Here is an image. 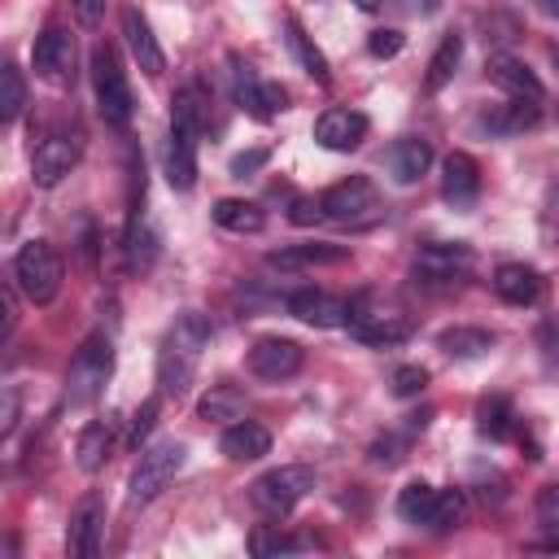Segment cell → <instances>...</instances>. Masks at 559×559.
Instances as JSON below:
<instances>
[{
    "label": "cell",
    "instance_id": "obj_1",
    "mask_svg": "<svg viewBox=\"0 0 559 559\" xmlns=\"http://www.w3.org/2000/svg\"><path fill=\"white\" fill-rule=\"evenodd\" d=\"M205 345H210V319L197 314V310H183L175 319V328L166 332L162 349H157V384H162V397H170V402L188 397V389L197 380V358H201Z\"/></svg>",
    "mask_w": 559,
    "mask_h": 559
},
{
    "label": "cell",
    "instance_id": "obj_2",
    "mask_svg": "<svg viewBox=\"0 0 559 559\" xmlns=\"http://www.w3.org/2000/svg\"><path fill=\"white\" fill-rule=\"evenodd\" d=\"M109 376H114V341H109L105 332H92V336L79 345V354H74V362H70V371H66L61 406H70V411L92 406V402L105 393Z\"/></svg>",
    "mask_w": 559,
    "mask_h": 559
},
{
    "label": "cell",
    "instance_id": "obj_3",
    "mask_svg": "<svg viewBox=\"0 0 559 559\" xmlns=\"http://www.w3.org/2000/svg\"><path fill=\"white\" fill-rule=\"evenodd\" d=\"M323 218L336 227H376L384 218V197L367 175H349L341 183H332L323 197Z\"/></svg>",
    "mask_w": 559,
    "mask_h": 559
},
{
    "label": "cell",
    "instance_id": "obj_4",
    "mask_svg": "<svg viewBox=\"0 0 559 559\" xmlns=\"http://www.w3.org/2000/svg\"><path fill=\"white\" fill-rule=\"evenodd\" d=\"M349 336L354 341H362V345H402L411 332H415V323H411V314L402 310V306H393V301H380L376 293H362L358 301H349Z\"/></svg>",
    "mask_w": 559,
    "mask_h": 559
},
{
    "label": "cell",
    "instance_id": "obj_5",
    "mask_svg": "<svg viewBox=\"0 0 559 559\" xmlns=\"http://www.w3.org/2000/svg\"><path fill=\"white\" fill-rule=\"evenodd\" d=\"M92 87H96V109H100L105 127L127 131L131 114H135V100H131V83H127L122 66H118V52L109 44H100L92 52Z\"/></svg>",
    "mask_w": 559,
    "mask_h": 559
},
{
    "label": "cell",
    "instance_id": "obj_6",
    "mask_svg": "<svg viewBox=\"0 0 559 559\" xmlns=\"http://www.w3.org/2000/svg\"><path fill=\"white\" fill-rule=\"evenodd\" d=\"M61 253L48 245V240H26L13 258V284L26 293L31 306H48L57 293H61Z\"/></svg>",
    "mask_w": 559,
    "mask_h": 559
},
{
    "label": "cell",
    "instance_id": "obj_7",
    "mask_svg": "<svg viewBox=\"0 0 559 559\" xmlns=\"http://www.w3.org/2000/svg\"><path fill=\"white\" fill-rule=\"evenodd\" d=\"M183 459H188V445H183V441H157V445L140 450V463H135L131 485H127V502H131V507L153 502V498L175 480V472L183 467Z\"/></svg>",
    "mask_w": 559,
    "mask_h": 559
},
{
    "label": "cell",
    "instance_id": "obj_8",
    "mask_svg": "<svg viewBox=\"0 0 559 559\" xmlns=\"http://www.w3.org/2000/svg\"><path fill=\"white\" fill-rule=\"evenodd\" d=\"M310 489H314V467H306V463H284V467L262 472V476L249 485V498H253V507L266 511V515H288Z\"/></svg>",
    "mask_w": 559,
    "mask_h": 559
},
{
    "label": "cell",
    "instance_id": "obj_9",
    "mask_svg": "<svg viewBox=\"0 0 559 559\" xmlns=\"http://www.w3.org/2000/svg\"><path fill=\"white\" fill-rule=\"evenodd\" d=\"M472 266H476V253L463 240H428L415 249V280H424L428 288L467 280Z\"/></svg>",
    "mask_w": 559,
    "mask_h": 559
},
{
    "label": "cell",
    "instance_id": "obj_10",
    "mask_svg": "<svg viewBox=\"0 0 559 559\" xmlns=\"http://www.w3.org/2000/svg\"><path fill=\"white\" fill-rule=\"evenodd\" d=\"M231 96H236V105H240L249 118H258V122H266V118H275L280 109H288V92H284L280 83H271V79H258L240 57H231Z\"/></svg>",
    "mask_w": 559,
    "mask_h": 559
},
{
    "label": "cell",
    "instance_id": "obj_11",
    "mask_svg": "<svg viewBox=\"0 0 559 559\" xmlns=\"http://www.w3.org/2000/svg\"><path fill=\"white\" fill-rule=\"evenodd\" d=\"M301 362H306V354H301V345L288 341V336H262V341L249 349V371H253L258 380H271V384L297 376Z\"/></svg>",
    "mask_w": 559,
    "mask_h": 559
},
{
    "label": "cell",
    "instance_id": "obj_12",
    "mask_svg": "<svg viewBox=\"0 0 559 559\" xmlns=\"http://www.w3.org/2000/svg\"><path fill=\"white\" fill-rule=\"evenodd\" d=\"M31 66H35L39 79H48V83H66L70 70H74V39H70V31H61V26H44V31L35 35Z\"/></svg>",
    "mask_w": 559,
    "mask_h": 559
},
{
    "label": "cell",
    "instance_id": "obj_13",
    "mask_svg": "<svg viewBox=\"0 0 559 559\" xmlns=\"http://www.w3.org/2000/svg\"><path fill=\"white\" fill-rule=\"evenodd\" d=\"M74 166H79V140H70V135H48L31 153V179L39 188H57Z\"/></svg>",
    "mask_w": 559,
    "mask_h": 559
},
{
    "label": "cell",
    "instance_id": "obj_14",
    "mask_svg": "<svg viewBox=\"0 0 559 559\" xmlns=\"http://www.w3.org/2000/svg\"><path fill=\"white\" fill-rule=\"evenodd\" d=\"M288 314L310 328H345L349 301L336 293H323V288H297V293H288Z\"/></svg>",
    "mask_w": 559,
    "mask_h": 559
},
{
    "label": "cell",
    "instance_id": "obj_15",
    "mask_svg": "<svg viewBox=\"0 0 559 559\" xmlns=\"http://www.w3.org/2000/svg\"><path fill=\"white\" fill-rule=\"evenodd\" d=\"M100 533H105V502L96 493H87L74 511H70V528H66V550L74 559H96L100 555Z\"/></svg>",
    "mask_w": 559,
    "mask_h": 559
},
{
    "label": "cell",
    "instance_id": "obj_16",
    "mask_svg": "<svg viewBox=\"0 0 559 559\" xmlns=\"http://www.w3.org/2000/svg\"><path fill=\"white\" fill-rule=\"evenodd\" d=\"M314 140L332 153H349L367 140V114L358 109H323L314 118Z\"/></svg>",
    "mask_w": 559,
    "mask_h": 559
},
{
    "label": "cell",
    "instance_id": "obj_17",
    "mask_svg": "<svg viewBox=\"0 0 559 559\" xmlns=\"http://www.w3.org/2000/svg\"><path fill=\"white\" fill-rule=\"evenodd\" d=\"M441 197L454 205V210H472L476 197H480V166L472 153H450L441 162Z\"/></svg>",
    "mask_w": 559,
    "mask_h": 559
},
{
    "label": "cell",
    "instance_id": "obj_18",
    "mask_svg": "<svg viewBox=\"0 0 559 559\" xmlns=\"http://www.w3.org/2000/svg\"><path fill=\"white\" fill-rule=\"evenodd\" d=\"M197 135L201 131L170 122V135H166V179H170L175 192H188L197 183Z\"/></svg>",
    "mask_w": 559,
    "mask_h": 559
},
{
    "label": "cell",
    "instance_id": "obj_19",
    "mask_svg": "<svg viewBox=\"0 0 559 559\" xmlns=\"http://www.w3.org/2000/svg\"><path fill=\"white\" fill-rule=\"evenodd\" d=\"M122 35H127V48H131V57H135V66H140L144 74H162V70H166V52H162V44H157L148 17H144L135 4L122 9Z\"/></svg>",
    "mask_w": 559,
    "mask_h": 559
},
{
    "label": "cell",
    "instance_id": "obj_20",
    "mask_svg": "<svg viewBox=\"0 0 559 559\" xmlns=\"http://www.w3.org/2000/svg\"><path fill=\"white\" fill-rule=\"evenodd\" d=\"M485 74H489V83H493V87H502L511 100H528V105H542V100H546L542 79H537L524 61H515V57H493Z\"/></svg>",
    "mask_w": 559,
    "mask_h": 559
},
{
    "label": "cell",
    "instance_id": "obj_21",
    "mask_svg": "<svg viewBox=\"0 0 559 559\" xmlns=\"http://www.w3.org/2000/svg\"><path fill=\"white\" fill-rule=\"evenodd\" d=\"M384 166H389L393 183L406 188V183H415L419 175H428V166H432V144H428L424 135H402V140L389 144Z\"/></svg>",
    "mask_w": 559,
    "mask_h": 559
},
{
    "label": "cell",
    "instance_id": "obj_22",
    "mask_svg": "<svg viewBox=\"0 0 559 559\" xmlns=\"http://www.w3.org/2000/svg\"><path fill=\"white\" fill-rule=\"evenodd\" d=\"M493 293L507 306H533L542 297V271L537 266H524V262H502L493 271Z\"/></svg>",
    "mask_w": 559,
    "mask_h": 559
},
{
    "label": "cell",
    "instance_id": "obj_23",
    "mask_svg": "<svg viewBox=\"0 0 559 559\" xmlns=\"http://www.w3.org/2000/svg\"><path fill=\"white\" fill-rule=\"evenodd\" d=\"M218 450H223L231 463H253V459H262V454L271 450V432H266L258 419H236V424L223 428Z\"/></svg>",
    "mask_w": 559,
    "mask_h": 559
},
{
    "label": "cell",
    "instance_id": "obj_24",
    "mask_svg": "<svg viewBox=\"0 0 559 559\" xmlns=\"http://www.w3.org/2000/svg\"><path fill=\"white\" fill-rule=\"evenodd\" d=\"M345 258H349V245H288V249L266 253V266L301 271V266H332V262H345Z\"/></svg>",
    "mask_w": 559,
    "mask_h": 559
},
{
    "label": "cell",
    "instance_id": "obj_25",
    "mask_svg": "<svg viewBox=\"0 0 559 559\" xmlns=\"http://www.w3.org/2000/svg\"><path fill=\"white\" fill-rule=\"evenodd\" d=\"M284 44H288V52H293V61L314 79V83H328L332 79V70H328V57L319 52V44L306 35V26L301 22H284Z\"/></svg>",
    "mask_w": 559,
    "mask_h": 559
},
{
    "label": "cell",
    "instance_id": "obj_26",
    "mask_svg": "<svg viewBox=\"0 0 559 559\" xmlns=\"http://www.w3.org/2000/svg\"><path fill=\"white\" fill-rule=\"evenodd\" d=\"M214 223L223 227V231H236V236H258L262 227H266V214L253 205V201H240V197H223V201H214Z\"/></svg>",
    "mask_w": 559,
    "mask_h": 559
},
{
    "label": "cell",
    "instance_id": "obj_27",
    "mask_svg": "<svg viewBox=\"0 0 559 559\" xmlns=\"http://www.w3.org/2000/svg\"><path fill=\"white\" fill-rule=\"evenodd\" d=\"M493 345H498V336H493L489 328H467V323L445 328V332L437 336V349L450 354V358H485Z\"/></svg>",
    "mask_w": 559,
    "mask_h": 559
},
{
    "label": "cell",
    "instance_id": "obj_28",
    "mask_svg": "<svg viewBox=\"0 0 559 559\" xmlns=\"http://www.w3.org/2000/svg\"><path fill=\"white\" fill-rule=\"evenodd\" d=\"M114 450V424L109 419H92L83 432H79V445H74V459L83 472H100L105 459Z\"/></svg>",
    "mask_w": 559,
    "mask_h": 559
},
{
    "label": "cell",
    "instance_id": "obj_29",
    "mask_svg": "<svg viewBox=\"0 0 559 559\" xmlns=\"http://www.w3.org/2000/svg\"><path fill=\"white\" fill-rule=\"evenodd\" d=\"M476 428H480V437H489V441L515 437V406H511L507 397H480V406H476Z\"/></svg>",
    "mask_w": 559,
    "mask_h": 559
},
{
    "label": "cell",
    "instance_id": "obj_30",
    "mask_svg": "<svg viewBox=\"0 0 559 559\" xmlns=\"http://www.w3.org/2000/svg\"><path fill=\"white\" fill-rule=\"evenodd\" d=\"M537 118H542V105H528V100H511V105H502V109L485 114V118H480V127H485L489 135H515V131L533 127Z\"/></svg>",
    "mask_w": 559,
    "mask_h": 559
},
{
    "label": "cell",
    "instance_id": "obj_31",
    "mask_svg": "<svg viewBox=\"0 0 559 559\" xmlns=\"http://www.w3.org/2000/svg\"><path fill=\"white\" fill-rule=\"evenodd\" d=\"M459 57H463V35H445L441 44H437V52H432V61H428V74H424V87L428 92H441L450 79H454V70H459Z\"/></svg>",
    "mask_w": 559,
    "mask_h": 559
},
{
    "label": "cell",
    "instance_id": "obj_32",
    "mask_svg": "<svg viewBox=\"0 0 559 559\" xmlns=\"http://www.w3.org/2000/svg\"><path fill=\"white\" fill-rule=\"evenodd\" d=\"M459 520H463V489L450 485V489H437V493H432V507H428V515H424L419 528H428V533L441 537V533H450Z\"/></svg>",
    "mask_w": 559,
    "mask_h": 559
},
{
    "label": "cell",
    "instance_id": "obj_33",
    "mask_svg": "<svg viewBox=\"0 0 559 559\" xmlns=\"http://www.w3.org/2000/svg\"><path fill=\"white\" fill-rule=\"evenodd\" d=\"M26 105V83H22V70L13 61L0 66V122H17Z\"/></svg>",
    "mask_w": 559,
    "mask_h": 559
},
{
    "label": "cell",
    "instance_id": "obj_34",
    "mask_svg": "<svg viewBox=\"0 0 559 559\" xmlns=\"http://www.w3.org/2000/svg\"><path fill=\"white\" fill-rule=\"evenodd\" d=\"M245 411V393L236 384H214L201 397V419H240Z\"/></svg>",
    "mask_w": 559,
    "mask_h": 559
},
{
    "label": "cell",
    "instance_id": "obj_35",
    "mask_svg": "<svg viewBox=\"0 0 559 559\" xmlns=\"http://www.w3.org/2000/svg\"><path fill=\"white\" fill-rule=\"evenodd\" d=\"M432 485L428 480H411L402 493H397V515L406 520V524H424V515H428V507H432Z\"/></svg>",
    "mask_w": 559,
    "mask_h": 559
},
{
    "label": "cell",
    "instance_id": "obj_36",
    "mask_svg": "<svg viewBox=\"0 0 559 559\" xmlns=\"http://www.w3.org/2000/svg\"><path fill=\"white\" fill-rule=\"evenodd\" d=\"M301 542H293L288 533H280V524H262V528H253V537H249V550L258 555V559H266V555H288V550H297Z\"/></svg>",
    "mask_w": 559,
    "mask_h": 559
},
{
    "label": "cell",
    "instance_id": "obj_37",
    "mask_svg": "<svg viewBox=\"0 0 559 559\" xmlns=\"http://www.w3.org/2000/svg\"><path fill=\"white\" fill-rule=\"evenodd\" d=\"M157 415H162V393H157V397H144V402H140V411L131 415V432H127V445H135V450H140V441H144V437L153 432Z\"/></svg>",
    "mask_w": 559,
    "mask_h": 559
},
{
    "label": "cell",
    "instance_id": "obj_38",
    "mask_svg": "<svg viewBox=\"0 0 559 559\" xmlns=\"http://www.w3.org/2000/svg\"><path fill=\"white\" fill-rule=\"evenodd\" d=\"M537 524L559 542V480L537 489Z\"/></svg>",
    "mask_w": 559,
    "mask_h": 559
},
{
    "label": "cell",
    "instance_id": "obj_39",
    "mask_svg": "<svg viewBox=\"0 0 559 559\" xmlns=\"http://www.w3.org/2000/svg\"><path fill=\"white\" fill-rule=\"evenodd\" d=\"M424 384H428V371H424V367H415V362L397 367V371H393V380H389L393 397H419V393H424Z\"/></svg>",
    "mask_w": 559,
    "mask_h": 559
},
{
    "label": "cell",
    "instance_id": "obj_40",
    "mask_svg": "<svg viewBox=\"0 0 559 559\" xmlns=\"http://www.w3.org/2000/svg\"><path fill=\"white\" fill-rule=\"evenodd\" d=\"M402 44H406V35H402V31H393V26H380V31H371V35H367V52H371V57H380V61L397 57V52H402Z\"/></svg>",
    "mask_w": 559,
    "mask_h": 559
},
{
    "label": "cell",
    "instance_id": "obj_41",
    "mask_svg": "<svg viewBox=\"0 0 559 559\" xmlns=\"http://www.w3.org/2000/svg\"><path fill=\"white\" fill-rule=\"evenodd\" d=\"M266 162H271V153H266V148H245V153H236V157H231V166H227V170H231L236 179H245V175L262 170Z\"/></svg>",
    "mask_w": 559,
    "mask_h": 559
},
{
    "label": "cell",
    "instance_id": "obj_42",
    "mask_svg": "<svg viewBox=\"0 0 559 559\" xmlns=\"http://www.w3.org/2000/svg\"><path fill=\"white\" fill-rule=\"evenodd\" d=\"M319 218H323V205L310 201V197H297L293 210H288V223H297V227H310V223H319Z\"/></svg>",
    "mask_w": 559,
    "mask_h": 559
},
{
    "label": "cell",
    "instance_id": "obj_43",
    "mask_svg": "<svg viewBox=\"0 0 559 559\" xmlns=\"http://www.w3.org/2000/svg\"><path fill=\"white\" fill-rule=\"evenodd\" d=\"M402 441L397 437H380L376 445H371V463H384V467H393V463H402Z\"/></svg>",
    "mask_w": 559,
    "mask_h": 559
},
{
    "label": "cell",
    "instance_id": "obj_44",
    "mask_svg": "<svg viewBox=\"0 0 559 559\" xmlns=\"http://www.w3.org/2000/svg\"><path fill=\"white\" fill-rule=\"evenodd\" d=\"M70 4H74L79 26H96V22L105 17V0H70Z\"/></svg>",
    "mask_w": 559,
    "mask_h": 559
},
{
    "label": "cell",
    "instance_id": "obj_45",
    "mask_svg": "<svg viewBox=\"0 0 559 559\" xmlns=\"http://www.w3.org/2000/svg\"><path fill=\"white\" fill-rule=\"evenodd\" d=\"M546 223L559 231V188H555V192H550V201H546Z\"/></svg>",
    "mask_w": 559,
    "mask_h": 559
},
{
    "label": "cell",
    "instance_id": "obj_46",
    "mask_svg": "<svg viewBox=\"0 0 559 559\" xmlns=\"http://www.w3.org/2000/svg\"><path fill=\"white\" fill-rule=\"evenodd\" d=\"M437 4H441V0H406V9H411V13H432Z\"/></svg>",
    "mask_w": 559,
    "mask_h": 559
},
{
    "label": "cell",
    "instance_id": "obj_47",
    "mask_svg": "<svg viewBox=\"0 0 559 559\" xmlns=\"http://www.w3.org/2000/svg\"><path fill=\"white\" fill-rule=\"evenodd\" d=\"M537 9L550 13V17H559V0H537Z\"/></svg>",
    "mask_w": 559,
    "mask_h": 559
},
{
    "label": "cell",
    "instance_id": "obj_48",
    "mask_svg": "<svg viewBox=\"0 0 559 559\" xmlns=\"http://www.w3.org/2000/svg\"><path fill=\"white\" fill-rule=\"evenodd\" d=\"M354 4H358V9H362V13H376V9H380V4H384V0H354Z\"/></svg>",
    "mask_w": 559,
    "mask_h": 559
}]
</instances>
